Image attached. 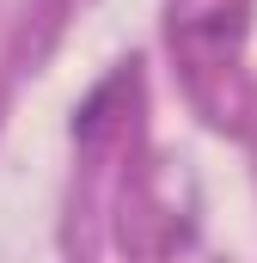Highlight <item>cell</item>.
<instances>
[{
	"label": "cell",
	"instance_id": "6da1fadb",
	"mask_svg": "<svg viewBox=\"0 0 257 263\" xmlns=\"http://www.w3.org/2000/svg\"><path fill=\"white\" fill-rule=\"evenodd\" d=\"M233 43H239L233 12H227V18H202V25H190V31H184V49H190V55H202V62H221Z\"/></svg>",
	"mask_w": 257,
	"mask_h": 263
}]
</instances>
